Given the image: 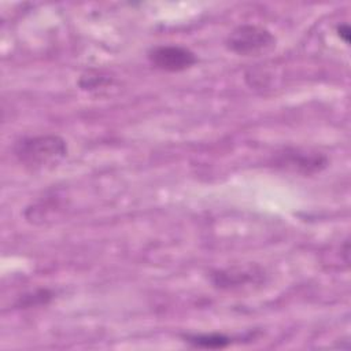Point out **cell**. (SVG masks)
Returning a JSON list of instances; mask_svg holds the SVG:
<instances>
[{
    "mask_svg": "<svg viewBox=\"0 0 351 351\" xmlns=\"http://www.w3.org/2000/svg\"><path fill=\"white\" fill-rule=\"evenodd\" d=\"M14 154L26 167L47 170L53 169L67 156V144L56 134L30 136L15 143Z\"/></svg>",
    "mask_w": 351,
    "mask_h": 351,
    "instance_id": "cell-1",
    "label": "cell"
},
{
    "mask_svg": "<svg viewBox=\"0 0 351 351\" xmlns=\"http://www.w3.org/2000/svg\"><path fill=\"white\" fill-rule=\"evenodd\" d=\"M225 45L237 55L258 56L276 47V37L263 26L247 23L234 27L228 34Z\"/></svg>",
    "mask_w": 351,
    "mask_h": 351,
    "instance_id": "cell-2",
    "label": "cell"
},
{
    "mask_svg": "<svg viewBox=\"0 0 351 351\" xmlns=\"http://www.w3.org/2000/svg\"><path fill=\"white\" fill-rule=\"evenodd\" d=\"M148 60L159 70L178 73L195 66L197 63V56L186 47L156 45L148 51Z\"/></svg>",
    "mask_w": 351,
    "mask_h": 351,
    "instance_id": "cell-3",
    "label": "cell"
},
{
    "mask_svg": "<svg viewBox=\"0 0 351 351\" xmlns=\"http://www.w3.org/2000/svg\"><path fill=\"white\" fill-rule=\"evenodd\" d=\"M276 162L282 167L304 176L319 173L328 166V158L325 155L300 148H285L277 155Z\"/></svg>",
    "mask_w": 351,
    "mask_h": 351,
    "instance_id": "cell-4",
    "label": "cell"
},
{
    "mask_svg": "<svg viewBox=\"0 0 351 351\" xmlns=\"http://www.w3.org/2000/svg\"><path fill=\"white\" fill-rule=\"evenodd\" d=\"M184 340L193 347L199 348H223L232 343V339L222 333H188Z\"/></svg>",
    "mask_w": 351,
    "mask_h": 351,
    "instance_id": "cell-5",
    "label": "cell"
},
{
    "mask_svg": "<svg viewBox=\"0 0 351 351\" xmlns=\"http://www.w3.org/2000/svg\"><path fill=\"white\" fill-rule=\"evenodd\" d=\"M52 292L49 289H37L32 293L23 295L22 298H19V300L16 302L18 307H33V306H41V304H47L51 299H52Z\"/></svg>",
    "mask_w": 351,
    "mask_h": 351,
    "instance_id": "cell-6",
    "label": "cell"
},
{
    "mask_svg": "<svg viewBox=\"0 0 351 351\" xmlns=\"http://www.w3.org/2000/svg\"><path fill=\"white\" fill-rule=\"evenodd\" d=\"M106 84H111V78L104 77L101 74H85L80 78L78 85L84 90H96L99 88H103Z\"/></svg>",
    "mask_w": 351,
    "mask_h": 351,
    "instance_id": "cell-7",
    "label": "cell"
},
{
    "mask_svg": "<svg viewBox=\"0 0 351 351\" xmlns=\"http://www.w3.org/2000/svg\"><path fill=\"white\" fill-rule=\"evenodd\" d=\"M336 32H337V36H339L346 44L350 43V27H348L347 23H340V25H337Z\"/></svg>",
    "mask_w": 351,
    "mask_h": 351,
    "instance_id": "cell-8",
    "label": "cell"
}]
</instances>
